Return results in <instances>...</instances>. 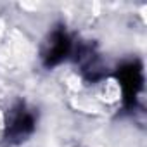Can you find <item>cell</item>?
<instances>
[{"label": "cell", "instance_id": "7a4b0ae2", "mask_svg": "<svg viewBox=\"0 0 147 147\" xmlns=\"http://www.w3.org/2000/svg\"><path fill=\"white\" fill-rule=\"evenodd\" d=\"M119 85L123 88L125 99L126 100H133L142 87V71L138 66L130 64L126 67H123L119 71Z\"/></svg>", "mask_w": 147, "mask_h": 147}, {"label": "cell", "instance_id": "3957f363", "mask_svg": "<svg viewBox=\"0 0 147 147\" xmlns=\"http://www.w3.org/2000/svg\"><path fill=\"white\" fill-rule=\"evenodd\" d=\"M33 125H35V121H33V116L30 114V113H18L16 116H14V119L11 121V125H9V133H11V137H14V138H23V137H26L28 133H31V130H33Z\"/></svg>", "mask_w": 147, "mask_h": 147}, {"label": "cell", "instance_id": "6da1fadb", "mask_svg": "<svg viewBox=\"0 0 147 147\" xmlns=\"http://www.w3.org/2000/svg\"><path fill=\"white\" fill-rule=\"evenodd\" d=\"M69 47H71V42L67 38V35L64 31H55L52 36H50V42H49V47L45 50V64L47 66H55L59 64L69 52Z\"/></svg>", "mask_w": 147, "mask_h": 147}]
</instances>
